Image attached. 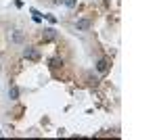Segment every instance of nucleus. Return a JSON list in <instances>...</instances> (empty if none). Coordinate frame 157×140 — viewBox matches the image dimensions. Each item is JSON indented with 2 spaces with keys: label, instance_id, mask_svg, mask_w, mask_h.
Masks as SVG:
<instances>
[{
  "label": "nucleus",
  "instance_id": "1",
  "mask_svg": "<svg viewBox=\"0 0 157 140\" xmlns=\"http://www.w3.org/2000/svg\"><path fill=\"white\" fill-rule=\"evenodd\" d=\"M23 57L29 59V61H38V59H40V52H38L34 46H27V48L23 50Z\"/></svg>",
  "mask_w": 157,
  "mask_h": 140
},
{
  "label": "nucleus",
  "instance_id": "2",
  "mask_svg": "<svg viewBox=\"0 0 157 140\" xmlns=\"http://www.w3.org/2000/svg\"><path fill=\"white\" fill-rule=\"evenodd\" d=\"M90 19H78V21H75V29H78V32H88V29H90Z\"/></svg>",
  "mask_w": 157,
  "mask_h": 140
},
{
  "label": "nucleus",
  "instance_id": "3",
  "mask_svg": "<svg viewBox=\"0 0 157 140\" xmlns=\"http://www.w3.org/2000/svg\"><path fill=\"white\" fill-rule=\"evenodd\" d=\"M97 71L98 73H107L109 71V61L107 59H101V61L97 63Z\"/></svg>",
  "mask_w": 157,
  "mask_h": 140
},
{
  "label": "nucleus",
  "instance_id": "4",
  "mask_svg": "<svg viewBox=\"0 0 157 140\" xmlns=\"http://www.w3.org/2000/svg\"><path fill=\"white\" fill-rule=\"evenodd\" d=\"M9 98H11V100H17V98H19V88H17L15 84L9 88Z\"/></svg>",
  "mask_w": 157,
  "mask_h": 140
},
{
  "label": "nucleus",
  "instance_id": "5",
  "mask_svg": "<svg viewBox=\"0 0 157 140\" xmlns=\"http://www.w3.org/2000/svg\"><path fill=\"white\" fill-rule=\"evenodd\" d=\"M48 65L52 67V69H57V67H61V65H63V61H61V59H50Z\"/></svg>",
  "mask_w": 157,
  "mask_h": 140
},
{
  "label": "nucleus",
  "instance_id": "6",
  "mask_svg": "<svg viewBox=\"0 0 157 140\" xmlns=\"http://www.w3.org/2000/svg\"><path fill=\"white\" fill-rule=\"evenodd\" d=\"M13 42H17V44L23 42V34H21V32H15V34H13Z\"/></svg>",
  "mask_w": 157,
  "mask_h": 140
},
{
  "label": "nucleus",
  "instance_id": "7",
  "mask_svg": "<svg viewBox=\"0 0 157 140\" xmlns=\"http://www.w3.org/2000/svg\"><path fill=\"white\" fill-rule=\"evenodd\" d=\"M46 34H44V40H52L55 38V29H44Z\"/></svg>",
  "mask_w": 157,
  "mask_h": 140
},
{
  "label": "nucleus",
  "instance_id": "8",
  "mask_svg": "<svg viewBox=\"0 0 157 140\" xmlns=\"http://www.w3.org/2000/svg\"><path fill=\"white\" fill-rule=\"evenodd\" d=\"M63 2H65V4H67V6H69V9H73V6H75V2H78V0H63Z\"/></svg>",
  "mask_w": 157,
  "mask_h": 140
}]
</instances>
